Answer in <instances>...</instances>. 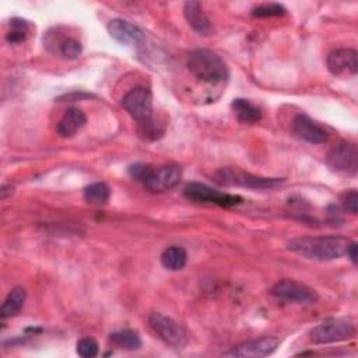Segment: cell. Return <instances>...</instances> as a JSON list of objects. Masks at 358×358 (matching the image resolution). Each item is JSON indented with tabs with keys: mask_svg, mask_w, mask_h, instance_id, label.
I'll return each instance as SVG.
<instances>
[{
	"mask_svg": "<svg viewBox=\"0 0 358 358\" xmlns=\"http://www.w3.org/2000/svg\"><path fill=\"white\" fill-rule=\"evenodd\" d=\"M350 239L336 235L299 236L288 243V249L305 259L327 262L345 256Z\"/></svg>",
	"mask_w": 358,
	"mask_h": 358,
	"instance_id": "cell-1",
	"label": "cell"
},
{
	"mask_svg": "<svg viewBox=\"0 0 358 358\" xmlns=\"http://www.w3.org/2000/svg\"><path fill=\"white\" fill-rule=\"evenodd\" d=\"M187 69L197 80L208 84H222L229 78V70L225 62L210 49H196L190 52Z\"/></svg>",
	"mask_w": 358,
	"mask_h": 358,
	"instance_id": "cell-2",
	"label": "cell"
},
{
	"mask_svg": "<svg viewBox=\"0 0 358 358\" xmlns=\"http://www.w3.org/2000/svg\"><path fill=\"white\" fill-rule=\"evenodd\" d=\"M355 326L348 319L333 317L327 319L309 331V338L313 344H331L352 338Z\"/></svg>",
	"mask_w": 358,
	"mask_h": 358,
	"instance_id": "cell-3",
	"label": "cell"
},
{
	"mask_svg": "<svg viewBox=\"0 0 358 358\" xmlns=\"http://www.w3.org/2000/svg\"><path fill=\"white\" fill-rule=\"evenodd\" d=\"M215 182L224 186H241L248 189H271L284 182L280 178H263L238 168H222L214 175Z\"/></svg>",
	"mask_w": 358,
	"mask_h": 358,
	"instance_id": "cell-4",
	"label": "cell"
},
{
	"mask_svg": "<svg viewBox=\"0 0 358 358\" xmlns=\"http://www.w3.org/2000/svg\"><path fill=\"white\" fill-rule=\"evenodd\" d=\"M148 324L166 345L172 348H183L187 344L186 330L172 317L159 312H152L148 317Z\"/></svg>",
	"mask_w": 358,
	"mask_h": 358,
	"instance_id": "cell-5",
	"label": "cell"
},
{
	"mask_svg": "<svg viewBox=\"0 0 358 358\" xmlns=\"http://www.w3.org/2000/svg\"><path fill=\"white\" fill-rule=\"evenodd\" d=\"M180 178L182 171L178 165H162L158 168H151L148 165L141 183L151 193H164L173 189Z\"/></svg>",
	"mask_w": 358,
	"mask_h": 358,
	"instance_id": "cell-6",
	"label": "cell"
},
{
	"mask_svg": "<svg viewBox=\"0 0 358 358\" xmlns=\"http://www.w3.org/2000/svg\"><path fill=\"white\" fill-rule=\"evenodd\" d=\"M271 294L275 298L291 303L310 305L319 299L317 292L313 288L291 278H284L275 282L274 287L271 288Z\"/></svg>",
	"mask_w": 358,
	"mask_h": 358,
	"instance_id": "cell-7",
	"label": "cell"
},
{
	"mask_svg": "<svg viewBox=\"0 0 358 358\" xmlns=\"http://www.w3.org/2000/svg\"><path fill=\"white\" fill-rule=\"evenodd\" d=\"M122 106L136 122L144 123L152 117V94L145 87H136L123 96Z\"/></svg>",
	"mask_w": 358,
	"mask_h": 358,
	"instance_id": "cell-8",
	"label": "cell"
},
{
	"mask_svg": "<svg viewBox=\"0 0 358 358\" xmlns=\"http://www.w3.org/2000/svg\"><path fill=\"white\" fill-rule=\"evenodd\" d=\"M326 165L330 171L341 175H355L358 171V148L355 144L341 143L333 147L327 157Z\"/></svg>",
	"mask_w": 358,
	"mask_h": 358,
	"instance_id": "cell-9",
	"label": "cell"
},
{
	"mask_svg": "<svg viewBox=\"0 0 358 358\" xmlns=\"http://www.w3.org/2000/svg\"><path fill=\"white\" fill-rule=\"evenodd\" d=\"M183 193L187 199L199 203H213L221 207H232L239 203H242V197L236 194L222 193L218 190H214L213 187L199 183V182H190L185 186Z\"/></svg>",
	"mask_w": 358,
	"mask_h": 358,
	"instance_id": "cell-10",
	"label": "cell"
},
{
	"mask_svg": "<svg viewBox=\"0 0 358 358\" xmlns=\"http://www.w3.org/2000/svg\"><path fill=\"white\" fill-rule=\"evenodd\" d=\"M280 345V340L271 336L260 337L256 340H249L246 343H242L229 351L224 352V357L231 358H262L271 355L277 347Z\"/></svg>",
	"mask_w": 358,
	"mask_h": 358,
	"instance_id": "cell-11",
	"label": "cell"
},
{
	"mask_svg": "<svg viewBox=\"0 0 358 358\" xmlns=\"http://www.w3.org/2000/svg\"><path fill=\"white\" fill-rule=\"evenodd\" d=\"M326 66L333 76H355L358 71V53L351 48H338L326 57Z\"/></svg>",
	"mask_w": 358,
	"mask_h": 358,
	"instance_id": "cell-12",
	"label": "cell"
},
{
	"mask_svg": "<svg viewBox=\"0 0 358 358\" xmlns=\"http://www.w3.org/2000/svg\"><path fill=\"white\" fill-rule=\"evenodd\" d=\"M292 130L299 138L310 144H322L329 138L327 130L305 113H298L292 119Z\"/></svg>",
	"mask_w": 358,
	"mask_h": 358,
	"instance_id": "cell-13",
	"label": "cell"
},
{
	"mask_svg": "<svg viewBox=\"0 0 358 358\" xmlns=\"http://www.w3.org/2000/svg\"><path fill=\"white\" fill-rule=\"evenodd\" d=\"M106 29L110 38L122 45H137L144 39V32L138 27L122 18L110 20Z\"/></svg>",
	"mask_w": 358,
	"mask_h": 358,
	"instance_id": "cell-14",
	"label": "cell"
},
{
	"mask_svg": "<svg viewBox=\"0 0 358 358\" xmlns=\"http://www.w3.org/2000/svg\"><path fill=\"white\" fill-rule=\"evenodd\" d=\"M183 14L187 24L200 35H210L213 31V25L206 15L201 3L199 1H186L183 6Z\"/></svg>",
	"mask_w": 358,
	"mask_h": 358,
	"instance_id": "cell-15",
	"label": "cell"
},
{
	"mask_svg": "<svg viewBox=\"0 0 358 358\" xmlns=\"http://www.w3.org/2000/svg\"><path fill=\"white\" fill-rule=\"evenodd\" d=\"M87 123V116L80 108H69L57 123V134L63 138L73 137Z\"/></svg>",
	"mask_w": 358,
	"mask_h": 358,
	"instance_id": "cell-16",
	"label": "cell"
},
{
	"mask_svg": "<svg viewBox=\"0 0 358 358\" xmlns=\"http://www.w3.org/2000/svg\"><path fill=\"white\" fill-rule=\"evenodd\" d=\"M25 298H27V291L22 287L13 288L1 305V309H0L1 320L15 316L24 306Z\"/></svg>",
	"mask_w": 358,
	"mask_h": 358,
	"instance_id": "cell-17",
	"label": "cell"
},
{
	"mask_svg": "<svg viewBox=\"0 0 358 358\" xmlns=\"http://www.w3.org/2000/svg\"><path fill=\"white\" fill-rule=\"evenodd\" d=\"M231 108H232L236 119L241 123L252 124V123H256L262 119L260 109L256 105H253L252 102H249L248 99L236 98V99H234Z\"/></svg>",
	"mask_w": 358,
	"mask_h": 358,
	"instance_id": "cell-18",
	"label": "cell"
},
{
	"mask_svg": "<svg viewBox=\"0 0 358 358\" xmlns=\"http://www.w3.org/2000/svg\"><path fill=\"white\" fill-rule=\"evenodd\" d=\"M187 253L180 246H169L161 255V264L169 271L182 270L186 266Z\"/></svg>",
	"mask_w": 358,
	"mask_h": 358,
	"instance_id": "cell-19",
	"label": "cell"
},
{
	"mask_svg": "<svg viewBox=\"0 0 358 358\" xmlns=\"http://www.w3.org/2000/svg\"><path fill=\"white\" fill-rule=\"evenodd\" d=\"M109 340L112 344H115L119 348L123 350H138L141 347V338L138 336L137 331L130 330V329H123V330H117L110 333Z\"/></svg>",
	"mask_w": 358,
	"mask_h": 358,
	"instance_id": "cell-20",
	"label": "cell"
},
{
	"mask_svg": "<svg viewBox=\"0 0 358 358\" xmlns=\"http://www.w3.org/2000/svg\"><path fill=\"white\" fill-rule=\"evenodd\" d=\"M83 196H84V200L90 204L103 206L108 203L110 197V189L103 182H95L84 187Z\"/></svg>",
	"mask_w": 358,
	"mask_h": 358,
	"instance_id": "cell-21",
	"label": "cell"
},
{
	"mask_svg": "<svg viewBox=\"0 0 358 358\" xmlns=\"http://www.w3.org/2000/svg\"><path fill=\"white\" fill-rule=\"evenodd\" d=\"M31 31V25L28 21L21 18H14L10 22V31L6 35L7 42L10 43H20L24 42Z\"/></svg>",
	"mask_w": 358,
	"mask_h": 358,
	"instance_id": "cell-22",
	"label": "cell"
},
{
	"mask_svg": "<svg viewBox=\"0 0 358 358\" xmlns=\"http://www.w3.org/2000/svg\"><path fill=\"white\" fill-rule=\"evenodd\" d=\"M57 49H59L60 56L64 59H69V60L77 59L83 52L81 43L76 38H71V36L57 39Z\"/></svg>",
	"mask_w": 358,
	"mask_h": 358,
	"instance_id": "cell-23",
	"label": "cell"
},
{
	"mask_svg": "<svg viewBox=\"0 0 358 358\" xmlns=\"http://www.w3.org/2000/svg\"><path fill=\"white\" fill-rule=\"evenodd\" d=\"M287 13V8L280 3H264L253 8L252 15L257 18H267V17H280Z\"/></svg>",
	"mask_w": 358,
	"mask_h": 358,
	"instance_id": "cell-24",
	"label": "cell"
},
{
	"mask_svg": "<svg viewBox=\"0 0 358 358\" xmlns=\"http://www.w3.org/2000/svg\"><path fill=\"white\" fill-rule=\"evenodd\" d=\"M76 351L83 358H94L99 351V345L94 338L85 337V338H81L77 341Z\"/></svg>",
	"mask_w": 358,
	"mask_h": 358,
	"instance_id": "cell-25",
	"label": "cell"
},
{
	"mask_svg": "<svg viewBox=\"0 0 358 358\" xmlns=\"http://www.w3.org/2000/svg\"><path fill=\"white\" fill-rule=\"evenodd\" d=\"M344 207L347 211L351 214H357L358 211V194L355 190H350L348 193L344 194Z\"/></svg>",
	"mask_w": 358,
	"mask_h": 358,
	"instance_id": "cell-26",
	"label": "cell"
},
{
	"mask_svg": "<svg viewBox=\"0 0 358 358\" xmlns=\"http://www.w3.org/2000/svg\"><path fill=\"white\" fill-rule=\"evenodd\" d=\"M345 256H347L354 264H357V262H358V246H357L355 242H350V245H348V248H347V252H345Z\"/></svg>",
	"mask_w": 358,
	"mask_h": 358,
	"instance_id": "cell-27",
	"label": "cell"
}]
</instances>
